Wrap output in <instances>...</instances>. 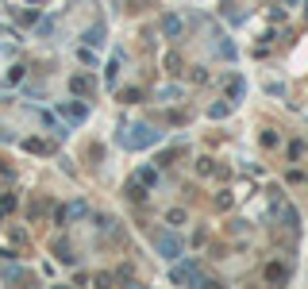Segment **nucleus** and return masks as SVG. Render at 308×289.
<instances>
[{
    "label": "nucleus",
    "mask_w": 308,
    "mask_h": 289,
    "mask_svg": "<svg viewBox=\"0 0 308 289\" xmlns=\"http://www.w3.org/2000/svg\"><path fill=\"white\" fill-rule=\"evenodd\" d=\"M162 139V131L147 128V124H135V128H123L116 135V143L119 146H127V150H143V146H154Z\"/></svg>",
    "instance_id": "1"
},
{
    "label": "nucleus",
    "mask_w": 308,
    "mask_h": 289,
    "mask_svg": "<svg viewBox=\"0 0 308 289\" xmlns=\"http://www.w3.org/2000/svg\"><path fill=\"white\" fill-rule=\"evenodd\" d=\"M170 278H174L177 286H185V282H189V286H208V278L197 270V262H181V266H174Z\"/></svg>",
    "instance_id": "2"
},
{
    "label": "nucleus",
    "mask_w": 308,
    "mask_h": 289,
    "mask_svg": "<svg viewBox=\"0 0 308 289\" xmlns=\"http://www.w3.org/2000/svg\"><path fill=\"white\" fill-rule=\"evenodd\" d=\"M154 247H158L162 259H177V255H181V243H177L174 235H166V231H158V235H154Z\"/></svg>",
    "instance_id": "3"
},
{
    "label": "nucleus",
    "mask_w": 308,
    "mask_h": 289,
    "mask_svg": "<svg viewBox=\"0 0 308 289\" xmlns=\"http://www.w3.org/2000/svg\"><path fill=\"white\" fill-rule=\"evenodd\" d=\"M62 112L70 120H85V104H62Z\"/></svg>",
    "instance_id": "4"
},
{
    "label": "nucleus",
    "mask_w": 308,
    "mask_h": 289,
    "mask_svg": "<svg viewBox=\"0 0 308 289\" xmlns=\"http://www.w3.org/2000/svg\"><path fill=\"white\" fill-rule=\"evenodd\" d=\"M266 278H270V282H281V278H289V270L274 262V266H266Z\"/></svg>",
    "instance_id": "5"
},
{
    "label": "nucleus",
    "mask_w": 308,
    "mask_h": 289,
    "mask_svg": "<svg viewBox=\"0 0 308 289\" xmlns=\"http://www.w3.org/2000/svg\"><path fill=\"white\" fill-rule=\"evenodd\" d=\"M74 93H93V81L89 77H74Z\"/></svg>",
    "instance_id": "6"
},
{
    "label": "nucleus",
    "mask_w": 308,
    "mask_h": 289,
    "mask_svg": "<svg viewBox=\"0 0 308 289\" xmlns=\"http://www.w3.org/2000/svg\"><path fill=\"white\" fill-rule=\"evenodd\" d=\"M101 35H104V31H101V27H93V31H89V35H85V43H89V46H101V43H104Z\"/></svg>",
    "instance_id": "7"
},
{
    "label": "nucleus",
    "mask_w": 308,
    "mask_h": 289,
    "mask_svg": "<svg viewBox=\"0 0 308 289\" xmlns=\"http://www.w3.org/2000/svg\"><path fill=\"white\" fill-rule=\"evenodd\" d=\"M139 181H143V185H154V181H158V173H154V170H139Z\"/></svg>",
    "instance_id": "8"
},
{
    "label": "nucleus",
    "mask_w": 308,
    "mask_h": 289,
    "mask_svg": "<svg viewBox=\"0 0 308 289\" xmlns=\"http://www.w3.org/2000/svg\"><path fill=\"white\" fill-rule=\"evenodd\" d=\"M162 27H166V35H177V31H181V23H177L174 15H170V19H166V23H162Z\"/></svg>",
    "instance_id": "9"
},
{
    "label": "nucleus",
    "mask_w": 308,
    "mask_h": 289,
    "mask_svg": "<svg viewBox=\"0 0 308 289\" xmlns=\"http://www.w3.org/2000/svg\"><path fill=\"white\" fill-rule=\"evenodd\" d=\"M15 208V197H4V201H0V216H4V212H12Z\"/></svg>",
    "instance_id": "10"
},
{
    "label": "nucleus",
    "mask_w": 308,
    "mask_h": 289,
    "mask_svg": "<svg viewBox=\"0 0 308 289\" xmlns=\"http://www.w3.org/2000/svg\"><path fill=\"white\" fill-rule=\"evenodd\" d=\"M220 58H235V46L231 43H220Z\"/></svg>",
    "instance_id": "11"
}]
</instances>
